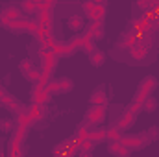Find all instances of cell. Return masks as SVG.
<instances>
[{
	"label": "cell",
	"instance_id": "obj_1",
	"mask_svg": "<svg viewBox=\"0 0 159 157\" xmlns=\"http://www.w3.org/2000/svg\"><path fill=\"white\" fill-rule=\"evenodd\" d=\"M81 9H83V15H85L89 20H102V22H104L106 13H107L106 4H94L93 0H85L83 6H81Z\"/></svg>",
	"mask_w": 159,
	"mask_h": 157
},
{
	"label": "cell",
	"instance_id": "obj_2",
	"mask_svg": "<svg viewBox=\"0 0 159 157\" xmlns=\"http://www.w3.org/2000/svg\"><path fill=\"white\" fill-rule=\"evenodd\" d=\"M156 87H157V79H156V76H146V78H143V81L139 83V87H137V91H135L133 100L143 102L148 94H152V92L156 91Z\"/></svg>",
	"mask_w": 159,
	"mask_h": 157
},
{
	"label": "cell",
	"instance_id": "obj_3",
	"mask_svg": "<svg viewBox=\"0 0 159 157\" xmlns=\"http://www.w3.org/2000/svg\"><path fill=\"white\" fill-rule=\"evenodd\" d=\"M107 117V105H96L91 104V107L85 111V120L93 126H100Z\"/></svg>",
	"mask_w": 159,
	"mask_h": 157
},
{
	"label": "cell",
	"instance_id": "obj_4",
	"mask_svg": "<svg viewBox=\"0 0 159 157\" xmlns=\"http://www.w3.org/2000/svg\"><path fill=\"white\" fill-rule=\"evenodd\" d=\"M120 142H122L124 146H128L131 152H133V150H141V148H144V146L148 144V141H146L144 133H131V135H122Z\"/></svg>",
	"mask_w": 159,
	"mask_h": 157
},
{
	"label": "cell",
	"instance_id": "obj_5",
	"mask_svg": "<svg viewBox=\"0 0 159 157\" xmlns=\"http://www.w3.org/2000/svg\"><path fill=\"white\" fill-rule=\"evenodd\" d=\"M83 32H87L93 41H102L104 39V34H106L104 22H102V20H91V22L83 28Z\"/></svg>",
	"mask_w": 159,
	"mask_h": 157
},
{
	"label": "cell",
	"instance_id": "obj_6",
	"mask_svg": "<svg viewBox=\"0 0 159 157\" xmlns=\"http://www.w3.org/2000/svg\"><path fill=\"white\" fill-rule=\"evenodd\" d=\"M46 104H41V102H34L30 107H28V117L32 122H39L46 117Z\"/></svg>",
	"mask_w": 159,
	"mask_h": 157
},
{
	"label": "cell",
	"instance_id": "obj_7",
	"mask_svg": "<svg viewBox=\"0 0 159 157\" xmlns=\"http://www.w3.org/2000/svg\"><path fill=\"white\" fill-rule=\"evenodd\" d=\"M20 11H22V9H17V7H6V9H2V13H0V24L6 26V24H9V22L19 20V19L22 17Z\"/></svg>",
	"mask_w": 159,
	"mask_h": 157
},
{
	"label": "cell",
	"instance_id": "obj_8",
	"mask_svg": "<svg viewBox=\"0 0 159 157\" xmlns=\"http://www.w3.org/2000/svg\"><path fill=\"white\" fill-rule=\"evenodd\" d=\"M0 104H2L6 109H9L11 113H15V115H17V113H20L22 109H26L24 105H20V104L17 102V98H13V96H11V94H7V92L0 98Z\"/></svg>",
	"mask_w": 159,
	"mask_h": 157
},
{
	"label": "cell",
	"instance_id": "obj_9",
	"mask_svg": "<svg viewBox=\"0 0 159 157\" xmlns=\"http://www.w3.org/2000/svg\"><path fill=\"white\" fill-rule=\"evenodd\" d=\"M107 152L113 154V155H117V157H128L129 154H131V150H129L128 146H124L120 141H109V144H107Z\"/></svg>",
	"mask_w": 159,
	"mask_h": 157
},
{
	"label": "cell",
	"instance_id": "obj_10",
	"mask_svg": "<svg viewBox=\"0 0 159 157\" xmlns=\"http://www.w3.org/2000/svg\"><path fill=\"white\" fill-rule=\"evenodd\" d=\"M135 118H137V115H133V113H129V111L126 109V111L117 118V126H119L122 131H124V129H129V128L135 124Z\"/></svg>",
	"mask_w": 159,
	"mask_h": 157
},
{
	"label": "cell",
	"instance_id": "obj_11",
	"mask_svg": "<svg viewBox=\"0 0 159 157\" xmlns=\"http://www.w3.org/2000/svg\"><path fill=\"white\" fill-rule=\"evenodd\" d=\"M19 24H20L22 34H32V35H35L41 28L39 22L37 20H32V19H19Z\"/></svg>",
	"mask_w": 159,
	"mask_h": 157
},
{
	"label": "cell",
	"instance_id": "obj_12",
	"mask_svg": "<svg viewBox=\"0 0 159 157\" xmlns=\"http://www.w3.org/2000/svg\"><path fill=\"white\" fill-rule=\"evenodd\" d=\"M129 50V56L133 57V59H137V61H143L146 56H148V50L150 48H146L143 43H137V44H133L131 48H128Z\"/></svg>",
	"mask_w": 159,
	"mask_h": 157
},
{
	"label": "cell",
	"instance_id": "obj_13",
	"mask_svg": "<svg viewBox=\"0 0 159 157\" xmlns=\"http://www.w3.org/2000/svg\"><path fill=\"white\" fill-rule=\"evenodd\" d=\"M91 104H96V105H107L109 104V98L106 96V91L102 89V87H98V89H94L93 92H91Z\"/></svg>",
	"mask_w": 159,
	"mask_h": 157
},
{
	"label": "cell",
	"instance_id": "obj_14",
	"mask_svg": "<svg viewBox=\"0 0 159 157\" xmlns=\"http://www.w3.org/2000/svg\"><path fill=\"white\" fill-rule=\"evenodd\" d=\"M89 139H93L96 144H100V142H106L107 141V128H93L91 131H89Z\"/></svg>",
	"mask_w": 159,
	"mask_h": 157
},
{
	"label": "cell",
	"instance_id": "obj_15",
	"mask_svg": "<svg viewBox=\"0 0 159 157\" xmlns=\"http://www.w3.org/2000/svg\"><path fill=\"white\" fill-rule=\"evenodd\" d=\"M37 35V39L43 46H54L56 44V41L52 39V30H44V28H39V32L35 34Z\"/></svg>",
	"mask_w": 159,
	"mask_h": 157
},
{
	"label": "cell",
	"instance_id": "obj_16",
	"mask_svg": "<svg viewBox=\"0 0 159 157\" xmlns=\"http://www.w3.org/2000/svg\"><path fill=\"white\" fill-rule=\"evenodd\" d=\"M20 9H22L24 13H28V15H37V11L41 9V4L35 2V0H22Z\"/></svg>",
	"mask_w": 159,
	"mask_h": 157
},
{
	"label": "cell",
	"instance_id": "obj_17",
	"mask_svg": "<svg viewBox=\"0 0 159 157\" xmlns=\"http://www.w3.org/2000/svg\"><path fill=\"white\" fill-rule=\"evenodd\" d=\"M89 61H91V65H94V67H102V65L106 63V54H104L102 50L94 48V50L89 54Z\"/></svg>",
	"mask_w": 159,
	"mask_h": 157
},
{
	"label": "cell",
	"instance_id": "obj_18",
	"mask_svg": "<svg viewBox=\"0 0 159 157\" xmlns=\"http://www.w3.org/2000/svg\"><path fill=\"white\" fill-rule=\"evenodd\" d=\"M94 43H96V41H93V39H91V35H89L87 32H83V39H81V44H80V50H81V52H85V54L89 56V54L96 48V46H94Z\"/></svg>",
	"mask_w": 159,
	"mask_h": 157
},
{
	"label": "cell",
	"instance_id": "obj_19",
	"mask_svg": "<svg viewBox=\"0 0 159 157\" xmlns=\"http://www.w3.org/2000/svg\"><path fill=\"white\" fill-rule=\"evenodd\" d=\"M69 28L72 30V32H81L83 28H85V22H83V17L81 15H72V17H69Z\"/></svg>",
	"mask_w": 159,
	"mask_h": 157
},
{
	"label": "cell",
	"instance_id": "obj_20",
	"mask_svg": "<svg viewBox=\"0 0 159 157\" xmlns=\"http://www.w3.org/2000/svg\"><path fill=\"white\" fill-rule=\"evenodd\" d=\"M143 109H144L146 113H154V111L157 109V100H156L154 92H152V94H148V96L143 100Z\"/></svg>",
	"mask_w": 159,
	"mask_h": 157
},
{
	"label": "cell",
	"instance_id": "obj_21",
	"mask_svg": "<svg viewBox=\"0 0 159 157\" xmlns=\"http://www.w3.org/2000/svg\"><path fill=\"white\" fill-rule=\"evenodd\" d=\"M94 146H96V142L93 141V139H83V141H80V150H81V154L85 157L91 155V150H94Z\"/></svg>",
	"mask_w": 159,
	"mask_h": 157
},
{
	"label": "cell",
	"instance_id": "obj_22",
	"mask_svg": "<svg viewBox=\"0 0 159 157\" xmlns=\"http://www.w3.org/2000/svg\"><path fill=\"white\" fill-rule=\"evenodd\" d=\"M122 135H124V131L120 129L117 124L111 126V128H107V141H120Z\"/></svg>",
	"mask_w": 159,
	"mask_h": 157
},
{
	"label": "cell",
	"instance_id": "obj_23",
	"mask_svg": "<svg viewBox=\"0 0 159 157\" xmlns=\"http://www.w3.org/2000/svg\"><path fill=\"white\" fill-rule=\"evenodd\" d=\"M141 43H143L146 48H152L154 43H156V39H154V30H146V32H143V34H141Z\"/></svg>",
	"mask_w": 159,
	"mask_h": 157
},
{
	"label": "cell",
	"instance_id": "obj_24",
	"mask_svg": "<svg viewBox=\"0 0 159 157\" xmlns=\"http://www.w3.org/2000/svg\"><path fill=\"white\" fill-rule=\"evenodd\" d=\"M57 83H59V89H61V92H70L72 89H74V81L70 78H57Z\"/></svg>",
	"mask_w": 159,
	"mask_h": 157
},
{
	"label": "cell",
	"instance_id": "obj_25",
	"mask_svg": "<svg viewBox=\"0 0 159 157\" xmlns=\"http://www.w3.org/2000/svg\"><path fill=\"white\" fill-rule=\"evenodd\" d=\"M46 92H48L50 96L61 94V89H59V83H57V79H52V81H48V83H46Z\"/></svg>",
	"mask_w": 159,
	"mask_h": 157
},
{
	"label": "cell",
	"instance_id": "obj_26",
	"mask_svg": "<svg viewBox=\"0 0 159 157\" xmlns=\"http://www.w3.org/2000/svg\"><path fill=\"white\" fill-rule=\"evenodd\" d=\"M144 137H146V141H148V142H154V141H157V139H159V128H157V126H152V128H148V129L144 131Z\"/></svg>",
	"mask_w": 159,
	"mask_h": 157
},
{
	"label": "cell",
	"instance_id": "obj_27",
	"mask_svg": "<svg viewBox=\"0 0 159 157\" xmlns=\"http://www.w3.org/2000/svg\"><path fill=\"white\" fill-rule=\"evenodd\" d=\"M24 78L28 79L30 83H37L39 78H41V69H35V67H34L32 70H28V72L24 74Z\"/></svg>",
	"mask_w": 159,
	"mask_h": 157
},
{
	"label": "cell",
	"instance_id": "obj_28",
	"mask_svg": "<svg viewBox=\"0 0 159 157\" xmlns=\"http://www.w3.org/2000/svg\"><path fill=\"white\" fill-rule=\"evenodd\" d=\"M129 113H133V115H139V113H143L144 109H143V102H137V100H133L128 107H126Z\"/></svg>",
	"mask_w": 159,
	"mask_h": 157
},
{
	"label": "cell",
	"instance_id": "obj_29",
	"mask_svg": "<svg viewBox=\"0 0 159 157\" xmlns=\"http://www.w3.org/2000/svg\"><path fill=\"white\" fill-rule=\"evenodd\" d=\"M32 69H34V61H32V59H28V57H26V59H22V61L19 63V70H20L22 74H26V72H28V70H32Z\"/></svg>",
	"mask_w": 159,
	"mask_h": 157
},
{
	"label": "cell",
	"instance_id": "obj_30",
	"mask_svg": "<svg viewBox=\"0 0 159 157\" xmlns=\"http://www.w3.org/2000/svg\"><path fill=\"white\" fill-rule=\"evenodd\" d=\"M67 148H69V141H63V142H59V144L54 148V154H56V155H65V154H67Z\"/></svg>",
	"mask_w": 159,
	"mask_h": 157
},
{
	"label": "cell",
	"instance_id": "obj_31",
	"mask_svg": "<svg viewBox=\"0 0 159 157\" xmlns=\"http://www.w3.org/2000/svg\"><path fill=\"white\" fill-rule=\"evenodd\" d=\"M13 128H15L13 120H9V118H2V120H0V129H2V131H11Z\"/></svg>",
	"mask_w": 159,
	"mask_h": 157
},
{
	"label": "cell",
	"instance_id": "obj_32",
	"mask_svg": "<svg viewBox=\"0 0 159 157\" xmlns=\"http://www.w3.org/2000/svg\"><path fill=\"white\" fill-rule=\"evenodd\" d=\"M57 0H43V4L41 6H46V7H54V4H56Z\"/></svg>",
	"mask_w": 159,
	"mask_h": 157
},
{
	"label": "cell",
	"instance_id": "obj_33",
	"mask_svg": "<svg viewBox=\"0 0 159 157\" xmlns=\"http://www.w3.org/2000/svg\"><path fill=\"white\" fill-rule=\"evenodd\" d=\"M4 94H6V89H4V87H2V83H0V98H2Z\"/></svg>",
	"mask_w": 159,
	"mask_h": 157
},
{
	"label": "cell",
	"instance_id": "obj_34",
	"mask_svg": "<svg viewBox=\"0 0 159 157\" xmlns=\"http://www.w3.org/2000/svg\"><path fill=\"white\" fill-rule=\"evenodd\" d=\"M94 4H107V0H93Z\"/></svg>",
	"mask_w": 159,
	"mask_h": 157
},
{
	"label": "cell",
	"instance_id": "obj_35",
	"mask_svg": "<svg viewBox=\"0 0 159 157\" xmlns=\"http://www.w3.org/2000/svg\"><path fill=\"white\" fill-rule=\"evenodd\" d=\"M35 2H39V4H43V0H35Z\"/></svg>",
	"mask_w": 159,
	"mask_h": 157
},
{
	"label": "cell",
	"instance_id": "obj_36",
	"mask_svg": "<svg viewBox=\"0 0 159 157\" xmlns=\"http://www.w3.org/2000/svg\"><path fill=\"white\" fill-rule=\"evenodd\" d=\"M0 155H2V152H0Z\"/></svg>",
	"mask_w": 159,
	"mask_h": 157
}]
</instances>
